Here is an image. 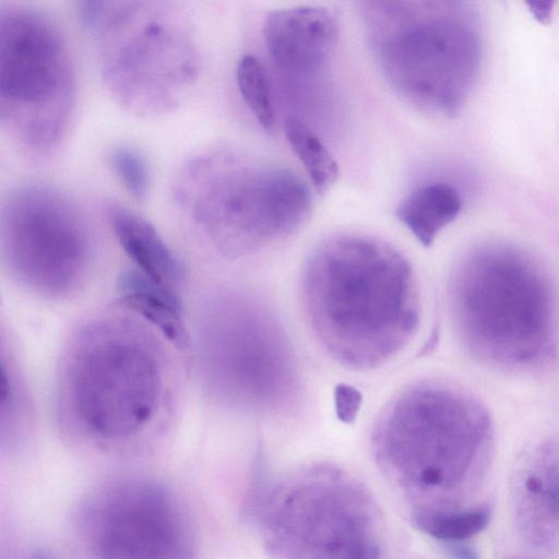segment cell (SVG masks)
<instances>
[{
  "mask_svg": "<svg viewBox=\"0 0 559 559\" xmlns=\"http://www.w3.org/2000/svg\"><path fill=\"white\" fill-rule=\"evenodd\" d=\"M417 530L448 544L462 543L480 533L489 523L490 508L419 511L412 513Z\"/></svg>",
  "mask_w": 559,
  "mask_h": 559,
  "instance_id": "cell-17",
  "label": "cell"
},
{
  "mask_svg": "<svg viewBox=\"0 0 559 559\" xmlns=\"http://www.w3.org/2000/svg\"><path fill=\"white\" fill-rule=\"evenodd\" d=\"M86 559H197V539L181 500L165 484L131 476L87 493L74 516Z\"/></svg>",
  "mask_w": 559,
  "mask_h": 559,
  "instance_id": "cell-10",
  "label": "cell"
},
{
  "mask_svg": "<svg viewBox=\"0 0 559 559\" xmlns=\"http://www.w3.org/2000/svg\"><path fill=\"white\" fill-rule=\"evenodd\" d=\"M0 242L10 274L45 297L69 295L87 274V226L72 200L55 188L29 185L11 191L1 206Z\"/></svg>",
  "mask_w": 559,
  "mask_h": 559,
  "instance_id": "cell-11",
  "label": "cell"
},
{
  "mask_svg": "<svg viewBox=\"0 0 559 559\" xmlns=\"http://www.w3.org/2000/svg\"><path fill=\"white\" fill-rule=\"evenodd\" d=\"M118 302L136 312L179 348H187L189 334L178 292L167 288L135 269L121 272L117 281Z\"/></svg>",
  "mask_w": 559,
  "mask_h": 559,
  "instance_id": "cell-14",
  "label": "cell"
},
{
  "mask_svg": "<svg viewBox=\"0 0 559 559\" xmlns=\"http://www.w3.org/2000/svg\"><path fill=\"white\" fill-rule=\"evenodd\" d=\"M448 551L453 559H479L477 552L462 543L448 544Z\"/></svg>",
  "mask_w": 559,
  "mask_h": 559,
  "instance_id": "cell-23",
  "label": "cell"
},
{
  "mask_svg": "<svg viewBox=\"0 0 559 559\" xmlns=\"http://www.w3.org/2000/svg\"><path fill=\"white\" fill-rule=\"evenodd\" d=\"M479 437L465 397L418 380L380 412L371 433L373 459L413 511L449 510L473 472Z\"/></svg>",
  "mask_w": 559,
  "mask_h": 559,
  "instance_id": "cell-5",
  "label": "cell"
},
{
  "mask_svg": "<svg viewBox=\"0 0 559 559\" xmlns=\"http://www.w3.org/2000/svg\"><path fill=\"white\" fill-rule=\"evenodd\" d=\"M359 5L372 57L395 93L421 111L456 116L475 83L481 53L466 4L364 1Z\"/></svg>",
  "mask_w": 559,
  "mask_h": 559,
  "instance_id": "cell-3",
  "label": "cell"
},
{
  "mask_svg": "<svg viewBox=\"0 0 559 559\" xmlns=\"http://www.w3.org/2000/svg\"><path fill=\"white\" fill-rule=\"evenodd\" d=\"M258 465L247 499L272 559H385L384 523L365 485L328 462L271 480Z\"/></svg>",
  "mask_w": 559,
  "mask_h": 559,
  "instance_id": "cell-2",
  "label": "cell"
},
{
  "mask_svg": "<svg viewBox=\"0 0 559 559\" xmlns=\"http://www.w3.org/2000/svg\"><path fill=\"white\" fill-rule=\"evenodd\" d=\"M110 165L127 191L136 200H143L150 188V170L145 157L128 145L114 147Z\"/></svg>",
  "mask_w": 559,
  "mask_h": 559,
  "instance_id": "cell-20",
  "label": "cell"
},
{
  "mask_svg": "<svg viewBox=\"0 0 559 559\" xmlns=\"http://www.w3.org/2000/svg\"><path fill=\"white\" fill-rule=\"evenodd\" d=\"M158 350L134 326L98 322L76 338L60 382V408L103 448L136 439L154 423L165 393Z\"/></svg>",
  "mask_w": 559,
  "mask_h": 559,
  "instance_id": "cell-6",
  "label": "cell"
},
{
  "mask_svg": "<svg viewBox=\"0 0 559 559\" xmlns=\"http://www.w3.org/2000/svg\"><path fill=\"white\" fill-rule=\"evenodd\" d=\"M27 559H55L50 552L43 550V549H36L34 550Z\"/></svg>",
  "mask_w": 559,
  "mask_h": 559,
  "instance_id": "cell-24",
  "label": "cell"
},
{
  "mask_svg": "<svg viewBox=\"0 0 559 559\" xmlns=\"http://www.w3.org/2000/svg\"><path fill=\"white\" fill-rule=\"evenodd\" d=\"M176 197L215 249L231 259L296 234L312 210L310 191L294 171L226 150L191 159Z\"/></svg>",
  "mask_w": 559,
  "mask_h": 559,
  "instance_id": "cell-4",
  "label": "cell"
},
{
  "mask_svg": "<svg viewBox=\"0 0 559 559\" xmlns=\"http://www.w3.org/2000/svg\"><path fill=\"white\" fill-rule=\"evenodd\" d=\"M91 33L99 41L103 80L131 112H168L197 80L199 53L191 33L164 4L107 1Z\"/></svg>",
  "mask_w": 559,
  "mask_h": 559,
  "instance_id": "cell-9",
  "label": "cell"
},
{
  "mask_svg": "<svg viewBox=\"0 0 559 559\" xmlns=\"http://www.w3.org/2000/svg\"><path fill=\"white\" fill-rule=\"evenodd\" d=\"M525 4L538 22L543 24L550 22L554 5L552 1L526 2Z\"/></svg>",
  "mask_w": 559,
  "mask_h": 559,
  "instance_id": "cell-22",
  "label": "cell"
},
{
  "mask_svg": "<svg viewBox=\"0 0 559 559\" xmlns=\"http://www.w3.org/2000/svg\"><path fill=\"white\" fill-rule=\"evenodd\" d=\"M284 132L287 141L302 163L316 191L323 195L336 182L338 166L320 138L299 118L285 120Z\"/></svg>",
  "mask_w": 559,
  "mask_h": 559,
  "instance_id": "cell-16",
  "label": "cell"
},
{
  "mask_svg": "<svg viewBox=\"0 0 559 559\" xmlns=\"http://www.w3.org/2000/svg\"><path fill=\"white\" fill-rule=\"evenodd\" d=\"M75 102L74 69L55 21L34 8L0 9V120L22 148L51 153Z\"/></svg>",
  "mask_w": 559,
  "mask_h": 559,
  "instance_id": "cell-8",
  "label": "cell"
},
{
  "mask_svg": "<svg viewBox=\"0 0 559 559\" xmlns=\"http://www.w3.org/2000/svg\"><path fill=\"white\" fill-rule=\"evenodd\" d=\"M263 36L278 73L295 84H311L325 74L334 55L338 16L321 5L274 10L265 20Z\"/></svg>",
  "mask_w": 559,
  "mask_h": 559,
  "instance_id": "cell-12",
  "label": "cell"
},
{
  "mask_svg": "<svg viewBox=\"0 0 559 559\" xmlns=\"http://www.w3.org/2000/svg\"><path fill=\"white\" fill-rule=\"evenodd\" d=\"M336 415L343 423L352 424L361 406L360 392L347 384H338L334 390Z\"/></svg>",
  "mask_w": 559,
  "mask_h": 559,
  "instance_id": "cell-21",
  "label": "cell"
},
{
  "mask_svg": "<svg viewBox=\"0 0 559 559\" xmlns=\"http://www.w3.org/2000/svg\"><path fill=\"white\" fill-rule=\"evenodd\" d=\"M108 217L115 237L133 269L178 292L186 276L185 267L157 230L147 221L121 206L109 207Z\"/></svg>",
  "mask_w": 559,
  "mask_h": 559,
  "instance_id": "cell-13",
  "label": "cell"
},
{
  "mask_svg": "<svg viewBox=\"0 0 559 559\" xmlns=\"http://www.w3.org/2000/svg\"><path fill=\"white\" fill-rule=\"evenodd\" d=\"M238 90L248 108L265 130L274 126V109L265 70L252 55L240 58L236 69Z\"/></svg>",
  "mask_w": 559,
  "mask_h": 559,
  "instance_id": "cell-19",
  "label": "cell"
},
{
  "mask_svg": "<svg viewBox=\"0 0 559 559\" xmlns=\"http://www.w3.org/2000/svg\"><path fill=\"white\" fill-rule=\"evenodd\" d=\"M300 293L318 343L349 369L386 364L419 326L420 293L412 264L370 235L337 233L320 241L302 267Z\"/></svg>",
  "mask_w": 559,
  "mask_h": 559,
  "instance_id": "cell-1",
  "label": "cell"
},
{
  "mask_svg": "<svg viewBox=\"0 0 559 559\" xmlns=\"http://www.w3.org/2000/svg\"><path fill=\"white\" fill-rule=\"evenodd\" d=\"M198 337L206 389L224 404L282 415L297 402L300 378L292 343L264 305L219 295L206 307Z\"/></svg>",
  "mask_w": 559,
  "mask_h": 559,
  "instance_id": "cell-7",
  "label": "cell"
},
{
  "mask_svg": "<svg viewBox=\"0 0 559 559\" xmlns=\"http://www.w3.org/2000/svg\"><path fill=\"white\" fill-rule=\"evenodd\" d=\"M524 508L532 525H542L539 535L559 532V464L545 466L527 475L524 485Z\"/></svg>",
  "mask_w": 559,
  "mask_h": 559,
  "instance_id": "cell-18",
  "label": "cell"
},
{
  "mask_svg": "<svg viewBox=\"0 0 559 559\" xmlns=\"http://www.w3.org/2000/svg\"><path fill=\"white\" fill-rule=\"evenodd\" d=\"M461 210L462 199L454 187L431 182L412 191L396 207L395 215L424 247H429Z\"/></svg>",
  "mask_w": 559,
  "mask_h": 559,
  "instance_id": "cell-15",
  "label": "cell"
}]
</instances>
